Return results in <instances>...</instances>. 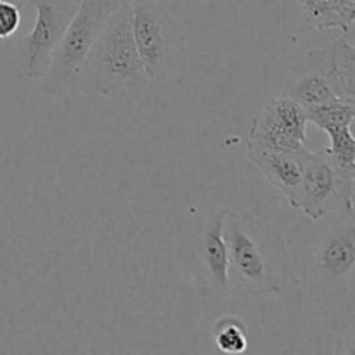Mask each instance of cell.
<instances>
[{
    "label": "cell",
    "mask_w": 355,
    "mask_h": 355,
    "mask_svg": "<svg viewBox=\"0 0 355 355\" xmlns=\"http://www.w3.org/2000/svg\"><path fill=\"white\" fill-rule=\"evenodd\" d=\"M288 259L315 311L329 315L352 302L355 283V218L336 211L312 220L302 217L288 232Z\"/></svg>",
    "instance_id": "cell-1"
},
{
    "label": "cell",
    "mask_w": 355,
    "mask_h": 355,
    "mask_svg": "<svg viewBox=\"0 0 355 355\" xmlns=\"http://www.w3.org/2000/svg\"><path fill=\"white\" fill-rule=\"evenodd\" d=\"M224 241L231 297L252 300L283 295V276L290 259L279 232L250 211L227 210Z\"/></svg>",
    "instance_id": "cell-2"
},
{
    "label": "cell",
    "mask_w": 355,
    "mask_h": 355,
    "mask_svg": "<svg viewBox=\"0 0 355 355\" xmlns=\"http://www.w3.org/2000/svg\"><path fill=\"white\" fill-rule=\"evenodd\" d=\"M83 78L99 96L111 99L125 97L148 85L149 78L132 33L130 2L111 14L89 49L82 68Z\"/></svg>",
    "instance_id": "cell-3"
},
{
    "label": "cell",
    "mask_w": 355,
    "mask_h": 355,
    "mask_svg": "<svg viewBox=\"0 0 355 355\" xmlns=\"http://www.w3.org/2000/svg\"><path fill=\"white\" fill-rule=\"evenodd\" d=\"M130 0H82L55 49L47 71L38 80L42 96L61 99L78 89L85 55L111 14Z\"/></svg>",
    "instance_id": "cell-4"
},
{
    "label": "cell",
    "mask_w": 355,
    "mask_h": 355,
    "mask_svg": "<svg viewBox=\"0 0 355 355\" xmlns=\"http://www.w3.org/2000/svg\"><path fill=\"white\" fill-rule=\"evenodd\" d=\"M82 0H33L37 17L26 37L19 38L14 55L17 76L38 82L47 71Z\"/></svg>",
    "instance_id": "cell-5"
},
{
    "label": "cell",
    "mask_w": 355,
    "mask_h": 355,
    "mask_svg": "<svg viewBox=\"0 0 355 355\" xmlns=\"http://www.w3.org/2000/svg\"><path fill=\"white\" fill-rule=\"evenodd\" d=\"M354 186L355 179L336 168L326 148L318 153L311 151L305 159L300 187L291 207L312 220L336 211H352Z\"/></svg>",
    "instance_id": "cell-6"
},
{
    "label": "cell",
    "mask_w": 355,
    "mask_h": 355,
    "mask_svg": "<svg viewBox=\"0 0 355 355\" xmlns=\"http://www.w3.org/2000/svg\"><path fill=\"white\" fill-rule=\"evenodd\" d=\"M132 33L149 80H165L177 64V28L155 0L130 2Z\"/></svg>",
    "instance_id": "cell-7"
},
{
    "label": "cell",
    "mask_w": 355,
    "mask_h": 355,
    "mask_svg": "<svg viewBox=\"0 0 355 355\" xmlns=\"http://www.w3.org/2000/svg\"><path fill=\"white\" fill-rule=\"evenodd\" d=\"M229 208L211 211L196 229L191 255L193 274L200 293L210 302H225L229 291V257L224 241V220Z\"/></svg>",
    "instance_id": "cell-8"
},
{
    "label": "cell",
    "mask_w": 355,
    "mask_h": 355,
    "mask_svg": "<svg viewBox=\"0 0 355 355\" xmlns=\"http://www.w3.org/2000/svg\"><path fill=\"white\" fill-rule=\"evenodd\" d=\"M305 107L284 94L274 96L253 116L248 142L269 149L298 151L307 141Z\"/></svg>",
    "instance_id": "cell-9"
},
{
    "label": "cell",
    "mask_w": 355,
    "mask_h": 355,
    "mask_svg": "<svg viewBox=\"0 0 355 355\" xmlns=\"http://www.w3.org/2000/svg\"><path fill=\"white\" fill-rule=\"evenodd\" d=\"M281 94L293 99L305 110L338 97L333 82L331 45L309 51L304 61L291 69Z\"/></svg>",
    "instance_id": "cell-10"
},
{
    "label": "cell",
    "mask_w": 355,
    "mask_h": 355,
    "mask_svg": "<svg viewBox=\"0 0 355 355\" xmlns=\"http://www.w3.org/2000/svg\"><path fill=\"white\" fill-rule=\"evenodd\" d=\"M309 153L311 151L307 148H302L298 151H284V149L262 148L253 142H248L246 146V155L250 162L259 168V172L266 177L270 186L276 187L286 198L290 205H293L297 198Z\"/></svg>",
    "instance_id": "cell-11"
},
{
    "label": "cell",
    "mask_w": 355,
    "mask_h": 355,
    "mask_svg": "<svg viewBox=\"0 0 355 355\" xmlns=\"http://www.w3.org/2000/svg\"><path fill=\"white\" fill-rule=\"evenodd\" d=\"M309 26L319 31L338 28L349 31L355 19V0H298Z\"/></svg>",
    "instance_id": "cell-12"
},
{
    "label": "cell",
    "mask_w": 355,
    "mask_h": 355,
    "mask_svg": "<svg viewBox=\"0 0 355 355\" xmlns=\"http://www.w3.org/2000/svg\"><path fill=\"white\" fill-rule=\"evenodd\" d=\"M333 82L340 99L355 103V49L347 38H338L331 44Z\"/></svg>",
    "instance_id": "cell-13"
},
{
    "label": "cell",
    "mask_w": 355,
    "mask_h": 355,
    "mask_svg": "<svg viewBox=\"0 0 355 355\" xmlns=\"http://www.w3.org/2000/svg\"><path fill=\"white\" fill-rule=\"evenodd\" d=\"M215 347L224 354H243L248 349V328L238 315H222L211 326Z\"/></svg>",
    "instance_id": "cell-14"
},
{
    "label": "cell",
    "mask_w": 355,
    "mask_h": 355,
    "mask_svg": "<svg viewBox=\"0 0 355 355\" xmlns=\"http://www.w3.org/2000/svg\"><path fill=\"white\" fill-rule=\"evenodd\" d=\"M305 114H307V121L324 132L338 127H350L355 118V103L335 97L318 106L307 107Z\"/></svg>",
    "instance_id": "cell-15"
},
{
    "label": "cell",
    "mask_w": 355,
    "mask_h": 355,
    "mask_svg": "<svg viewBox=\"0 0 355 355\" xmlns=\"http://www.w3.org/2000/svg\"><path fill=\"white\" fill-rule=\"evenodd\" d=\"M326 134L329 135V148L326 151L331 162L340 172L355 179V139L350 127L331 128Z\"/></svg>",
    "instance_id": "cell-16"
},
{
    "label": "cell",
    "mask_w": 355,
    "mask_h": 355,
    "mask_svg": "<svg viewBox=\"0 0 355 355\" xmlns=\"http://www.w3.org/2000/svg\"><path fill=\"white\" fill-rule=\"evenodd\" d=\"M21 7L16 0H0V40L10 38L19 30Z\"/></svg>",
    "instance_id": "cell-17"
},
{
    "label": "cell",
    "mask_w": 355,
    "mask_h": 355,
    "mask_svg": "<svg viewBox=\"0 0 355 355\" xmlns=\"http://www.w3.org/2000/svg\"><path fill=\"white\" fill-rule=\"evenodd\" d=\"M16 2H17V3H21V6H24V3H26L28 0H16Z\"/></svg>",
    "instance_id": "cell-18"
}]
</instances>
